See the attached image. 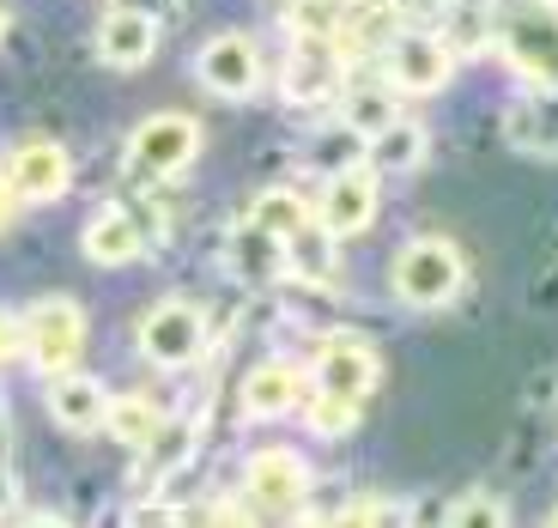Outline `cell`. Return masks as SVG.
I'll list each match as a JSON object with an SVG mask.
<instances>
[{
    "label": "cell",
    "mask_w": 558,
    "mask_h": 528,
    "mask_svg": "<svg viewBox=\"0 0 558 528\" xmlns=\"http://www.w3.org/2000/svg\"><path fill=\"white\" fill-rule=\"evenodd\" d=\"M243 487H250V499L262 504L267 516H292L310 492V473L292 449H255L250 468H243Z\"/></svg>",
    "instance_id": "cell-9"
},
{
    "label": "cell",
    "mask_w": 558,
    "mask_h": 528,
    "mask_svg": "<svg viewBox=\"0 0 558 528\" xmlns=\"http://www.w3.org/2000/svg\"><path fill=\"white\" fill-rule=\"evenodd\" d=\"M189 449H195V431L177 425V419H165V425L153 431V444L140 449V473H146V480H165L170 468L189 461Z\"/></svg>",
    "instance_id": "cell-25"
},
{
    "label": "cell",
    "mask_w": 558,
    "mask_h": 528,
    "mask_svg": "<svg viewBox=\"0 0 558 528\" xmlns=\"http://www.w3.org/2000/svg\"><path fill=\"white\" fill-rule=\"evenodd\" d=\"M250 225H262L267 237H298L310 225V207H304V195H292V189H262L255 195V207H250Z\"/></svg>",
    "instance_id": "cell-23"
},
{
    "label": "cell",
    "mask_w": 558,
    "mask_h": 528,
    "mask_svg": "<svg viewBox=\"0 0 558 528\" xmlns=\"http://www.w3.org/2000/svg\"><path fill=\"white\" fill-rule=\"evenodd\" d=\"M7 504H13V487H7V473H0V511H7Z\"/></svg>",
    "instance_id": "cell-38"
},
{
    "label": "cell",
    "mask_w": 558,
    "mask_h": 528,
    "mask_svg": "<svg viewBox=\"0 0 558 528\" xmlns=\"http://www.w3.org/2000/svg\"><path fill=\"white\" fill-rule=\"evenodd\" d=\"M371 389H377V352L371 347H359V340H328L316 352V395L359 407Z\"/></svg>",
    "instance_id": "cell-10"
},
{
    "label": "cell",
    "mask_w": 558,
    "mask_h": 528,
    "mask_svg": "<svg viewBox=\"0 0 558 528\" xmlns=\"http://www.w3.org/2000/svg\"><path fill=\"white\" fill-rule=\"evenodd\" d=\"M13 201H19V195H13V182H7V170H0V225H7V213H13Z\"/></svg>",
    "instance_id": "cell-36"
},
{
    "label": "cell",
    "mask_w": 558,
    "mask_h": 528,
    "mask_svg": "<svg viewBox=\"0 0 558 528\" xmlns=\"http://www.w3.org/2000/svg\"><path fill=\"white\" fill-rule=\"evenodd\" d=\"M352 419H359V407H347V401H328V395H316V401H310V425H316L322 437H347Z\"/></svg>",
    "instance_id": "cell-28"
},
{
    "label": "cell",
    "mask_w": 558,
    "mask_h": 528,
    "mask_svg": "<svg viewBox=\"0 0 558 528\" xmlns=\"http://www.w3.org/2000/svg\"><path fill=\"white\" fill-rule=\"evenodd\" d=\"M68 177H73L68 153H61L56 140H43V134L19 140L13 158H7V182H13L19 201H61L68 195Z\"/></svg>",
    "instance_id": "cell-8"
},
{
    "label": "cell",
    "mask_w": 558,
    "mask_h": 528,
    "mask_svg": "<svg viewBox=\"0 0 558 528\" xmlns=\"http://www.w3.org/2000/svg\"><path fill=\"white\" fill-rule=\"evenodd\" d=\"M286 267H292L298 279H310V286H328V279H335V237L310 219L298 237H286Z\"/></svg>",
    "instance_id": "cell-20"
},
{
    "label": "cell",
    "mask_w": 558,
    "mask_h": 528,
    "mask_svg": "<svg viewBox=\"0 0 558 528\" xmlns=\"http://www.w3.org/2000/svg\"><path fill=\"white\" fill-rule=\"evenodd\" d=\"M19 347H25V328H19V322H13V316H7V310H0V364L13 359V352H19Z\"/></svg>",
    "instance_id": "cell-33"
},
{
    "label": "cell",
    "mask_w": 558,
    "mask_h": 528,
    "mask_svg": "<svg viewBox=\"0 0 558 528\" xmlns=\"http://www.w3.org/2000/svg\"><path fill=\"white\" fill-rule=\"evenodd\" d=\"M492 43H498L522 80L558 92V7L546 0H498L492 7Z\"/></svg>",
    "instance_id": "cell-1"
},
{
    "label": "cell",
    "mask_w": 558,
    "mask_h": 528,
    "mask_svg": "<svg viewBox=\"0 0 558 528\" xmlns=\"http://www.w3.org/2000/svg\"><path fill=\"white\" fill-rule=\"evenodd\" d=\"M444 528H510V511H504V499H492V492H468V499H456V511H449Z\"/></svg>",
    "instance_id": "cell-26"
},
{
    "label": "cell",
    "mask_w": 558,
    "mask_h": 528,
    "mask_svg": "<svg viewBox=\"0 0 558 528\" xmlns=\"http://www.w3.org/2000/svg\"><path fill=\"white\" fill-rule=\"evenodd\" d=\"M153 49H158V25L146 13H134V7H122V13H110L98 25V56L110 68H146Z\"/></svg>",
    "instance_id": "cell-15"
},
{
    "label": "cell",
    "mask_w": 558,
    "mask_h": 528,
    "mask_svg": "<svg viewBox=\"0 0 558 528\" xmlns=\"http://www.w3.org/2000/svg\"><path fill=\"white\" fill-rule=\"evenodd\" d=\"M286 25H292L298 37H335V31H340V13L328 7V0H292Z\"/></svg>",
    "instance_id": "cell-27"
},
{
    "label": "cell",
    "mask_w": 558,
    "mask_h": 528,
    "mask_svg": "<svg viewBox=\"0 0 558 528\" xmlns=\"http://www.w3.org/2000/svg\"><path fill=\"white\" fill-rule=\"evenodd\" d=\"M49 413H56L61 431H98L104 413H110V395H104L98 376L61 371L56 383H49Z\"/></svg>",
    "instance_id": "cell-14"
},
{
    "label": "cell",
    "mask_w": 558,
    "mask_h": 528,
    "mask_svg": "<svg viewBox=\"0 0 558 528\" xmlns=\"http://www.w3.org/2000/svg\"><path fill=\"white\" fill-rule=\"evenodd\" d=\"M328 7H335V13H347V7H359V0H328Z\"/></svg>",
    "instance_id": "cell-39"
},
{
    "label": "cell",
    "mask_w": 558,
    "mask_h": 528,
    "mask_svg": "<svg viewBox=\"0 0 558 528\" xmlns=\"http://www.w3.org/2000/svg\"><path fill=\"white\" fill-rule=\"evenodd\" d=\"M546 528H558V511H553V516H546Z\"/></svg>",
    "instance_id": "cell-40"
},
{
    "label": "cell",
    "mask_w": 558,
    "mask_h": 528,
    "mask_svg": "<svg viewBox=\"0 0 558 528\" xmlns=\"http://www.w3.org/2000/svg\"><path fill=\"white\" fill-rule=\"evenodd\" d=\"M449 68H456V56H449V43L432 37V31H401L389 43V85L395 92L425 98V92H437L449 80Z\"/></svg>",
    "instance_id": "cell-7"
},
{
    "label": "cell",
    "mask_w": 558,
    "mask_h": 528,
    "mask_svg": "<svg viewBox=\"0 0 558 528\" xmlns=\"http://www.w3.org/2000/svg\"><path fill=\"white\" fill-rule=\"evenodd\" d=\"M19 328H25V352H31L37 371H49V376L73 371V359H80V347H85V310L73 304V298H61V292L37 298Z\"/></svg>",
    "instance_id": "cell-3"
},
{
    "label": "cell",
    "mask_w": 558,
    "mask_h": 528,
    "mask_svg": "<svg viewBox=\"0 0 558 528\" xmlns=\"http://www.w3.org/2000/svg\"><path fill=\"white\" fill-rule=\"evenodd\" d=\"M395 7L389 0H359V7H347L340 13V31H335V49L340 56H359V49H371V43H395Z\"/></svg>",
    "instance_id": "cell-18"
},
{
    "label": "cell",
    "mask_w": 558,
    "mask_h": 528,
    "mask_svg": "<svg viewBox=\"0 0 558 528\" xmlns=\"http://www.w3.org/2000/svg\"><path fill=\"white\" fill-rule=\"evenodd\" d=\"M0 37H7V13H0Z\"/></svg>",
    "instance_id": "cell-41"
},
{
    "label": "cell",
    "mask_w": 558,
    "mask_h": 528,
    "mask_svg": "<svg viewBox=\"0 0 558 528\" xmlns=\"http://www.w3.org/2000/svg\"><path fill=\"white\" fill-rule=\"evenodd\" d=\"M377 528H407V504L401 499H377Z\"/></svg>",
    "instance_id": "cell-34"
},
{
    "label": "cell",
    "mask_w": 558,
    "mask_h": 528,
    "mask_svg": "<svg viewBox=\"0 0 558 528\" xmlns=\"http://www.w3.org/2000/svg\"><path fill=\"white\" fill-rule=\"evenodd\" d=\"M340 116H347V134H359V140H377L383 128L401 122V116H395V92H377V85L347 92V98H340Z\"/></svg>",
    "instance_id": "cell-22"
},
{
    "label": "cell",
    "mask_w": 558,
    "mask_h": 528,
    "mask_svg": "<svg viewBox=\"0 0 558 528\" xmlns=\"http://www.w3.org/2000/svg\"><path fill=\"white\" fill-rule=\"evenodd\" d=\"M201 153V128L189 122V116H146V122L134 128V140H128V170H140V177H177V170H189Z\"/></svg>",
    "instance_id": "cell-4"
},
{
    "label": "cell",
    "mask_w": 558,
    "mask_h": 528,
    "mask_svg": "<svg viewBox=\"0 0 558 528\" xmlns=\"http://www.w3.org/2000/svg\"><path fill=\"white\" fill-rule=\"evenodd\" d=\"M298 395H304V376L292 371V364H255L250 383H243V413L250 419H279L292 413Z\"/></svg>",
    "instance_id": "cell-17"
},
{
    "label": "cell",
    "mask_w": 558,
    "mask_h": 528,
    "mask_svg": "<svg viewBox=\"0 0 558 528\" xmlns=\"http://www.w3.org/2000/svg\"><path fill=\"white\" fill-rule=\"evenodd\" d=\"M195 523H207V528H255V523H250V511H238V504H207V511H201Z\"/></svg>",
    "instance_id": "cell-30"
},
{
    "label": "cell",
    "mask_w": 558,
    "mask_h": 528,
    "mask_svg": "<svg viewBox=\"0 0 558 528\" xmlns=\"http://www.w3.org/2000/svg\"><path fill=\"white\" fill-rule=\"evenodd\" d=\"M322 528H377V504H347V511L328 516Z\"/></svg>",
    "instance_id": "cell-31"
},
{
    "label": "cell",
    "mask_w": 558,
    "mask_h": 528,
    "mask_svg": "<svg viewBox=\"0 0 558 528\" xmlns=\"http://www.w3.org/2000/svg\"><path fill=\"white\" fill-rule=\"evenodd\" d=\"M389 7H395V19H401V25H418V31L437 25V19L449 13V0H389Z\"/></svg>",
    "instance_id": "cell-29"
},
{
    "label": "cell",
    "mask_w": 558,
    "mask_h": 528,
    "mask_svg": "<svg viewBox=\"0 0 558 528\" xmlns=\"http://www.w3.org/2000/svg\"><path fill=\"white\" fill-rule=\"evenodd\" d=\"M201 347H207V316H201L195 304H182V298L158 304L153 316L140 322V352H146L153 364H165V371L195 364Z\"/></svg>",
    "instance_id": "cell-5"
},
{
    "label": "cell",
    "mask_w": 558,
    "mask_h": 528,
    "mask_svg": "<svg viewBox=\"0 0 558 528\" xmlns=\"http://www.w3.org/2000/svg\"><path fill=\"white\" fill-rule=\"evenodd\" d=\"M328 92H340V49L328 37H298L292 61H286V98L316 104Z\"/></svg>",
    "instance_id": "cell-12"
},
{
    "label": "cell",
    "mask_w": 558,
    "mask_h": 528,
    "mask_svg": "<svg viewBox=\"0 0 558 528\" xmlns=\"http://www.w3.org/2000/svg\"><path fill=\"white\" fill-rule=\"evenodd\" d=\"M195 80L207 85L213 98H250L255 85H262V49H255V37H243V31L213 37L195 61Z\"/></svg>",
    "instance_id": "cell-6"
},
{
    "label": "cell",
    "mask_w": 558,
    "mask_h": 528,
    "mask_svg": "<svg viewBox=\"0 0 558 528\" xmlns=\"http://www.w3.org/2000/svg\"><path fill=\"white\" fill-rule=\"evenodd\" d=\"M134 528H182V516L170 504H140L134 511Z\"/></svg>",
    "instance_id": "cell-32"
},
{
    "label": "cell",
    "mask_w": 558,
    "mask_h": 528,
    "mask_svg": "<svg viewBox=\"0 0 558 528\" xmlns=\"http://www.w3.org/2000/svg\"><path fill=\"white\" fill-rule=\"evenodd\" d=\"M25 528H68V523H61V516H31Z\"/></svg>",
    "instance_id": "cell-37"
},
{
    "label": "cell",
    "mask_w": 558,
    "mask_h": 528,
    "mask_svg": "<svg viewBox=\"0 0 558 528\" xmlns=\"http://www.w3.org/2000/svg\"><path fill=\"white\" fill-rule=\"evenodd\" d=\"M377 177H364V170H347V177H328V189H322L316 201V225L328 237H359L364 225L377 219Z\"/></svg>",
    "instance_id": "cell-11"
},
{
    "label": "cell",
    "mask_w": 558,
    "mask_h": 528,
    "mask_svg": "<svg viewBox=\"0 0 558 528\" xmlns=\"http://www.w3.org/2000/svg\"><path fill=\"white\" fill-rule=\"evenodd\" d=\"M510 134L529 153H558V92H541L522 110H510Z\"/></svg>",
    "instance_id": "cell-21"
},
{
    "label": "cell",
    "mask_w": 558,
    "mask_h": 528,
    "mask_svg": "<svg viewBox=\"0 0 558 528\" xmlns=\"http://www.w3.org/2000/svg\"><path fill=\"white\" fill-rule=\"evenodd\" d=\"M231 274H238L243 286H274V279L286 274V243L243 219L238 231H231Z\"/></svg>",
    "instance_id": "cell-16"
},
{
    "label": "cell",
    "mask_w": 558,
    "mask_h": 528,
    "mask_svg": "<svg viewBox=\"0 0 558 528\" xmlns=\"http://www.w3.org/2000/svg\"><path fill=\"white\" fill-rule=\"evenodd\" d=\"M158 425H165V413H158L146 395H116L110 413H104V431H110V437H122V444H134V449L153 444Z\"/></svg>",
    "instance_id": "cell-24"
},
{
    "label": "cell",
    "mask_w": 558,
    "mask_h": 528,
    "mask_svg": "<svg viewBox=\"0 0 558 528\" xmlns=\"http://www.w3.org/2000/svg\"><path fill=\"white\" fill-rule=\"evenodd\" d=\"M7 456H13V425H7V401H0V468H7Z\"/></svg>",
    "instance_id": "cell-35"
},
{
    "label": "cell",
    "mask_w": 558,
    "mask_h": 528,
    "mask_svg": "<svg viewBox=\"0 0 558 528\" xmlns=\"http://www.w3.org/2000/svg\"><path fill=\"white\" fill-rule=\"evenodd\" d=\"M80 243L98 267H128V262H140V250H146V225H140L128 207H104L98 219L85 225Z\"/></svg>",
    "instance_id": "cell-13"
},
{
    "label": "cell",
    "mask_w": 558,
    "mask_h": 528,
    "mask_svg": "<svg viewBox=\"0 0 558 528\" xmlns=\"http://www.w3.org/2000/svg\"><path fill=\"white\" fill-rule=\"evenodd\" d=\"M395 298L413 310H437L461 292V250L444 243V237H418L395 255Z\"/></svg>",
    "instance_id": "cell-2"
},
{
    "label": "cell",
    "mask_w": 558,
    "mask_h": 528,
    "mask_svg": "<svg viewBox=\"0 0 558 528\" xmlns=\"http://www.w3.org/2000/svg\"><path fill=\"white\" fill-rule=\"evenodd\" d=\"M425 153H432L425 128H418V122H395V128H383V134L371 140V170H383V177H407V170L425 165Z\"/></svg>",
    "instance_id": "cell-19"
}]
</instances>
